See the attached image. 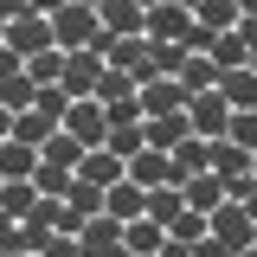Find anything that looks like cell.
Listing matches in <instances>:
<instances>
[{
    "label": "cell",
    "mask_w": 257,
    "mask_h": 257,
    "mask_svg": "<svg viewBox=\"0 0 257 257\" xmlns=\"http://www.w3.org/2000/svg\"><path fill=\"white\" fill-rule=\"evenodd\" d=\"M251 71H257V58H251Z\"/></svg>",
    "instance_id": "f5cc1de1"
},
{
    "label": "cell",
    "mask_w": 257,
    "mask_h": 257,
    "mask_svg": "<svg viewBox=\"0 0 257 257\" xmlns=\"http://www.w3.org/2000/svg\"><path fill=\"white\" fill-rule=\"evenodd\" d=\"M206 231H212V238H219L231 257L257 244V219L244 212V199H225V206H212V212H206Z\"/></svg>",
    "instance_id": "7a4b0ae2"
},
{
    "label": "cell",
    "mask_w": 257,
    "mask_h": 257,
    "mask_svg": "<svg viewBox=\"0 0 257 257\" xmlns=\"http://www.w3.org/2000/svg\"><path fill=\"white\" fill-rule=\"evenodd\" d=\"M180 199H187V212H212V206H225V180L219 174H187Z\"/></svg>",
    "instance_id": "2e32d148"
},
{
    "label": "cell",
    "mask_w": 257,
    "mask_h": 257,
    "mask_svg": "<svg viewBox=\"0 0 257 257\" xmlns=\"http://www.w3.org/2000/svg\"><path fill=\"white\" fill-rule=\"evenodd\" d=\"M32 174H39V148L20 142V135H7L0 142V180H32Z\"/></svg>",
    "instance_id": "7c38bea8"
},
{
    "label": "cell",
    "mask_w": 257,
    "mask_h": 257,
    "mask_svg": "<svg viewBox=\"0 0 257 257\" xmlns=\"http://www.w3.org/2000/svg\"><path fill=\"white\" fill-rule=\"evenodd\" d=\"M128 180H135V187H167V180H174V155H161V148H142V155L128 161Z\"/></svg>",
    "instance_id": "5bb4252c"
},
{
    "label": "cell",
    "mask_w": 257,
    "mask_h": 257,
    "mask_svg": "<svg viewBox=\"0 0 257 257\" xmlns=\"http://www.w3.org/2000/svg\"><path fill=\"white\" fill-rule=\"evenodd\" d=\"M212 39H219L212 26H199V20H187V32H180V52H212Z\"/></svg>",
    "instance_id": "d590c367"
},
{
    "label": "cell",
    "mask_w": 257,
    "mask_h": 257,
    "mask_svg": "<svg viewBox=\"0 0 257 257\" xmlns=\"http://www.w3.org/2000/svg\"><path fill=\"white\" fill-rule=\"evenodd\" d=\"M238 257H257V244H251V251H238Z\"/></svg>",
    "instance_id": "681fc988"
},
{
    "label": "cell",
    "mask_w": 257,
    "mask_h": 257,
    "mask_svg": "<svg viewBox=\"0 0 257 257\" xmlns=\"http://www.w3.org/2000/svg\"><path fill=\"white\" fill-rule=\"evenodd\" d=\"M135 90H142V84H135L128 71H116V64H109V71L96 77V103H128V96H135Z\"/></svg>",
    "instance_id": "484cf974"
},
{
    "label": "cell",
    "mask_w": 257,
    "mask_h": 257,
    "mask_svg": "<svg viewBox=\"0 0 257 257\" xmlns=\"http://www.w3.org/2000/svg\"><path fill=\"white\" fill-rule=\"evenodd\" d=\"M103 71H109V64H103V52H90V45H84V52H64V90H71V103H77V96H96V77H103Z\"/></svg>",
    "instance_id": "5b68a950"
},
{
    "label": "cell",
    "mask_w": 257,
    "mask_h": 257,
    "mask_svg": "<svg viewBox=\"0 0 257 257\" xmlns=\"http://www.w3.org/2000/svg\"><path fill=\"white\" fill-rule=\"evenodd\" d=\"M96 13H103V26H109V32H142V26H148V13H142L135 0H103Z\"/></svg>",
    "instance_id": "603a6c76"
},
{
    "label": "cell",
    "mask_w": 257,
    "mask_h": 257,
    "mask_svg": "<svg viewBox=\"0 0 257 257\" xmlns=\"http://www.w3.org/2000/svg\"><path fill=\"white\" fill-rule=\"evenodd\" d=\"M0 206H7L13 219H26L32 206H39V187H32V180H7V187H0Z\"/></svg>",
    "instance_id": "83f0119b"
},
{
    "label": "cell",
    "mask_w": 257,
    "mask_h": 257,
    "mask_svg": "<svg viewBox=\"0 0 257 257\" xmlns=\"http://www.w3.org/2000/svg\"><path fill=\"white\" fill-rule=\"evenodd\" d=\"M135 7H142V13H148V7H161V0H135Z\"/></svg>",
    "instance_id": "bcb514c9"
},
{
    "label": "cell",
    "mask_w": 257,
    "mask_h": 257,
    "mask_svg": "<svg viewBox=\"0 0 257 257\" xmlns=\"http://www.w3.org/2000/svg\"><path fill=\"white\" fill-rule=\"evenodd\" d=\"M103 212L116 225H135L148 212V187H135V180H116V187H103Z\"/></svg>",
    "instance_id": "9c48e42d"
},
{
    "label": "cell",
    "mask_w": 257,
    "mask_h": 257,
    "mask_svg": "<svg viewBox=\"0 0 257 257\" xmlns=\"http://www.w3.org/2000/svg\"><path fill=\"white\" fill-rule=\"evenodd\" d=\"M58 128H71L84 148H103V142H109V109H103L96 96H77V103L64 109V122H58Z\"/></svg>",
    "instance_id": "3957f363"
},
{
    "label": "cell",
    "mask_w": 257,
    "mask_h": 257,
    "mask_svg": "<svg viewBox=\"0 0 257 257\" xmlns=\"http://www.w3.org/2000/svg\"><path fill=\"white\" fill-rule=\"evenodd\" d=\"M193 20H199V26H212V32H231V26H238V0H199V7H193Z\"/></svg>",
    "instance_id": "d4e9b609"
},
{
    "label": "cell",
    "mask_w": 257,
    "mask_h": 257,
    "mask_svg": "<svg viewBox=\"0 0 257 257\" xmlns=\"http://www.w3.org/2000/svg\"><path fill=\"white\" fill-rule=\"evenodd\" d=\"M96 32H103V13H96V7L64 0L58 13H52V45H58V52H84V45H96Z\"/></svg>",
    "instance_id": "6da1fadb"
},
{
    "label": "cell",
    "mask_w": 257,
    "mask_h": 257,
    "mask_svg": "<svg viewBox=\"0 0 257 257\" xmlns=\"http://www.w3.org/2000/svg\"><path fill=\"white\" fill-rule=\"evenodd\" d=\"M238 39L251 45V58H257V20H238Z\"/></svg>",
    "instance_id": "60d3db41"
},
{
    "label": "cell",
    "mask_w": 257,
    "mask_h": 257,
    "mask_svg": "<svg viewBox=\"0 0 257 257\" xmlns=\"http://www.w3.org/2000/svg\"><path fill=\"white\" fill-rule=\"evenodd\" d=\"M7 52H20V58H39V52H52V20L45 13H20V20H7Z\"/></svg>",
    "instance_id": "277c9868"
},
{
    "label": "cell",
    "mask_w": 257,
    "mask_h": 257,
    "mask_svg": "<svg viewBox=\"0 0 257 257\" xmlns=\"http://www.w3.org/2000/svg\"><path fill=\"white\" fill-rule=\"evenodd\" d=\"M77 251H84V257H128L122 251V225L109 219V212L84 219V225H77Z\"/></svg>",
    "instance_id": "52a82bcc"
},
{
    "label": "cell",
    "mask_w": 257,
    "mask_h": 257,
    "mask_svg": "<svg viewBox=\"0 0 257 257\" xmlns=\"http://www.w3.org/2000/svg\"><path fill=\"white\" fill-rule=\"evenodd\" d=\"M32 109H39V116H52V122H64L71 90H64V84H39V90H32Z\"/></svg>",
    "instance_id": "f1b7e54d"
},
{
    "label": "cell",
    "mask_w": 257,
    "mask_h": 257,
    "mask_svg": "<svg viewBox=\"0 0 257 257\" xmlns=\"http://www.w3.org/2000/svg\"><path fill=\"white\" fill-rule=\"evenodd\" d=\"M225 142H238L244 155H257V109H231V128H225Z\"/></svg>",
    "instance_id": "1f68e13d"
},
{
    "label": "cell",
    "mask_w": 257,
    "mask_h": 257,
    "mask_svg": "<svg viewBox=\"0 0 257 257\" xmlns=\"http://www.w3.org/2000/svg\"><path fill=\"white\" fill-rule=\"evenodd\" d=\"M71 180H77V174H71V167H52V161H39V174H32V187L45 193V199H64Z\"/></svg>",
    "instance_id": "4316f807"
},
{
    "label": "cell",
    "mask_w": 257,
    "mask_h": 257,
    "mask_svg": "<svg viewBox=\"0 0 257 257\" xmlns=\"http://www.w3.org/2000/svg\"><path fill=\"white\" fill-rule=\"evenodd\" d=\"M193 257H231V251H225L219 238H212V231H206V238H199V244H193Z\"/></svg>",
    "instance_id": "f35d334b"
},
{
    "label": "cell",
    "mask_w": 257,
    "mask_h": 257,
    "mask_svg": "<svg viewBox=\"0 0 257 257\" xmlns=\"http://www.w3.org/2000/svg\"><path fill=\"white\" fill-rule=\"evenodd\" d=\"M26 13V0H0V20H20Z\"/></svg>",
    "instance_id": "b9f144b4"
},
{
    "label": "cell",
    "mask_w": 257,
    "mask_h": 257,
    "mask_svg": "<svg viewBox=\"0 0 257 257\" xmlns=\"http://www.w3.org/2000/svg\"><path fill=\"white\" fill-rule=\"evenodd\" d=\"M161 244H167V231H161V225L148 219V212H142L135 225H122V251H128V257H155Z\"/></svg>",
    "instance_id": "ac0fdd59"
},
{
    "label": "cell",
    "mask_w": 257,
    "mask_h": 257,
    "mask_svg": "<svg viewBox=\"0 0 257 257\" xmlns=\"http://www.w3.org/2000/svg\"><path fill=\"white\" fill-rule=\"evenodd\" d=\"M135 96H142V116H187V90H180V77H148Z\"/></svg>",
    "instance_id": "ba28073f"
},
{
    "label": "cell",
    "mask_w": 257,
    "mask_h": 257,
    "mask_svg": "<svg viewBox=\"0 0 257 257\" xmlns=\"http://www.w3.org/2000/svg\"><path fill=\"white\" fill-rule=\"evenodd\" d=\"M77 180H90V187H116V180H128V167L109 148H84V161H77Z\"/></svg>",
    "instance_id": "4fadbf2b"
},
{
    "label": "cell",
    "mask_w": 257,
    "mask_h": 257,
    "mask_svg": "<svg viewBox=\"0 0 257 257\" xmlns=\"http://www.w3.org/2000/svg\"><path fill=\"white\" fill-rule=\"evenodd\" d=\"M32 257H84V251H77V231H52Z\"/></svg>",
    "instance_id": "e575fe53"
},
{
    "label": "cell",
    "mask_w": 257,
    "mask_h": 257,
    "mask_svg": "<svg viewBox=\"0 0 257 257\" xmlns=\"http://www.w3.org/2000/svg\"><path fill=\"white\" fill-rule=\"evenodd\" d=\"M26 7H32V13H45V20H52V13H58L64 0H26Z\"/></svg>",
    "instance_id": "7bdbcfd3"
},
{
    "label": "cell",
    "mask_w": 257,
    "mask_h": 257,
    "mask_svg": "<svg viewBox=\"0 0 257 257\" xmlns=\"http://www.w3.org/2000/svg\"><path fill=\"white\" fill-rule=\"evenodd\" d=\"M219 96L231 103V109H257V71H251V64H244V71H225Z\"/></svg>",
    "instance_id": "ffe728a7"
},
{
    "label": "cell",
    "mask_w": 257,
    "mask_h": 257,
    "mask_svg": "<svg viewBox=\"0 0 257 257\" xmlns=\"http://www.w3.org/2000/svg\"><path fill=\"white\" fill-rule=\"evenodd\" d=\"M251 180H257V155H251Z\"/></svg>",
    "instance_id": "f907efd6"
},
{
    "label": "cell",
    "mask_w": 257,
    "mask_h": 257,
    "mask_svg": "<svg viewBox=\"0 0 257 257\" xmlns=\"http://www.w3.org/2000/svg\"><path fill=\"white\" fill-rule=\"evenodd\" d=\"M167 238H180V244H199V238H206V212H180V219L167 225Z\"/></svg>",
    "instance_id": "836d02e7"
},
{
    "label": "cell",
    "mask_w": 257,
    "mask_h": 257,
    "mask_svg": "<svg viewBox=\"0 0 257 257\" xmlns=\"http://www.w3.org/2000/svg\"><path fill=\"white\" fill-rule=\"evenodd\" d=\"M187 122H193V135L219 142L225 128H231V103H225L219 90H206V96H187Z\"/></svg>",
    "instance_id": "8992f818"
},
{
    "label": "cell",
    "mask_w": 257,
    "mask_h": 257,
    "mask_svg": "<svg viewBox=\"0 0 257 257\" xmlns=\"http://www.w3.org/2000/svg\"><path fill=\"white\" fill-rule=\"evenodd\" d=\"M0 187H7V180H0Z\"/></svg>",
    "instance_id": "db71d44e"
},
{
    "label": "cell",
    "mask_w": 257,
    "mask_h": 257,
    "mask_svg": "<svg viewBox=\"0 0 257 257\" xmlns=\"http://www.w3.org/2000/svg\"><path fill=\"white\" fill-rule=\"evenodd\" d=\"M39 161H52V167H71V174H77V161H84V142H77L71 128H52V135H45V148H39Z\"/></svg>",
    "instance_id": "d6986e66"
},
{
    "label": "cell",
    "mask_w": 257,
    "mask_h": 257,
    "mask_svg": "<svg viewBox=\"0 0 257 257\" xmlns=\"http://www.w3.org/2000/svg\"><path fill=\"white\" fill-rule=\"evenodd\" d=\"M219 64H212V52H187V64H180V90L187 96H206V90H219Z\"/></svg>",
    "instance_id": "9a60e30c"
},
{
    "label": "cell",
    "mask_w": 257,
    "mask_h": 257,
    "mask_svg": "<svg viewBox=\"0 0 257 257\" xmlns=\"http://www.w3.org/2000/svg\"><path fill=\"white\" fill-rule=\"evenodd\" d=\"M52 116H39V109H20V116H13V135H20V142H32V148H45V135H52Z\"/></svg>",
    "instance_id": "f546056e"
},
{
    "label": "cell",
    "mask_w": 257,
    "mask_h": 257,
    "mask_svg": "<svg viewBox=\"0 0 257 257\" xmlns=\"http://www.w3.org/2000/svg\"><path fill=\"white\" fill-rule=\"evenodd\" d=\"M26 77H32V84H58V77H64V52L52 45V52H39V58H26Z\"/></svg>",
    "instance_id": "d6a6232c"
},
{
    "label": "cell",
    "mask_w": 257,
    "mask_h": 257,
    "mask_svg": "<svg viewBox=\"0 0 257 257\" xmlns=\"http://www.w3.org/2000/svg\"><path fill=\"white\" fill-rule=\"evenodd\" d=\"M187 174H212V142L206 135H180V148H174V180H187Z\"/></svg>",
    "instance_id": "e0dca14e"
},
{
    "label": "cell",
    "mask_w": 257,
    "mask_h": 257,
    "mask_svg": "<svg viewBox=\"0 0 257 257\" xmlns=\"http://www.w3.org/2000/svg\"><path fill=\"white\" fill-rule=\"evenodd\" d=\"M212 64H219V71H244V64H251V45L238 39V26L212 39Z\"/></svg>",
    "instance_id": "cb8c5ba5"
},
{
    "label": "cell",
    "mask_w": 257,
    "mask_h": 257,
    "mask_svg": "<svg viewBox=\"0 0 257 257\" xmlns=\"http://www.w3.org/2000/svg\"><path fill=\"white\" fill-rule=\"evenodd\" d=\"M32 90H39V84H32L26 71H20V77H0V103H7L13 116H20V109H32Z\"/></svg>",
    "instance_id": "4dcf8cb0"
},
{
    "label": "cell",
    "mask_w": 257,
    "mask_h": 257,
    "mask_svg": "<svg viewBox=\"0 0 257 257\" xmlns=\"http://www.w3.org/2000/svg\"><path fill=\"white\" fill-rule=\"evenodd\" d=\"M187 20H193L187 7H174V0H161V7H148V26H142V32H148L155 45H180V32H187Z\"/></svg>",
    "instance_id": "30bf717a"
},
{
    "label": "cell",
    "mask_w": 257,
    "mask_h": 257,
    "mask_svg": "<svg viewBox=\"0 0 257 257\" xmlns=\"http://www.w3.org/2000/svg\"><path fill=\"white\" fill-rule=\"evenodd\" d=\"M244 212H251V219H257V187H251V199H244Z\"/></svg>",
    "instance_id": "f6af8a7d"
},
{
    "label": "cell",
    "mask_w": 257,
    "mask_h": 257,
    "mask_svg": "<svg viewBox=\"0 0 257 257\" xmlns=\"http://www.w3.org/2000/svg\"><path fill=\"white\" fill-rule=\"evenodd\" d=\"M155 257H193V244H180V238H167V244H161Z\"/></svg>",
    "instance_id": "ab89813d"
},
{
    "label": "cell",
    "mask_w": 257,
    "mask_h": 257,
    "mask_svg": "<svg viewBox=\"0 0 257 257\" xmlns=\"http://www.w3.org/2000/svg\"><path fill=\"white\" fill-rule=\"evenodd\" d=\"M180 212H187V199H180V180H167V187H155V193H148V219H155L161 231L180 219Z\"/></svg>",
    "instance_id": "44dd1931"
},
{
    "label": "cell",
    "mask_w": 257,
    "mask_h": 257,
    "mask_svg": "<svg viewBox=\"0 0 257 257\" xmlns=\"http://www.w3.org/2000/svg\"><path fill=\"white\" fill-rule=\"evenodd\" d=\"M77 7H103V0H77Z\"/></svg>",
    "instance_id": "c3c4849f"
},
{
    "label": "cell",
    "mask_w": 257,
    "mask_h": 257,
    "mask_svg": "<svg viewBox=\"0 0 257 257\" xmlns=\"http://www.w3.org/2000/svg\"><path fill=\"white\" fill-rule=\"evenodd\" d=\"M180 64H187L180 45H155V77H180Z\"/></svg>",
    "instance_id": "8d00e7d4"
},
{
    "label": "cell",
    "mask_w": 257,
    "mask_h": 257,
    "mask_svg": "<svg viewBox=\"0 0 257 257\" xmlns=\"http://www.w3.org/2000/svg\"><path fill=\"white\" fill-rule=\"evenodd\" d=\"M174 7H187V13H193V7H199V0H174Z\"/></svg>",
    "instance_id": "7dc6e473"
},
{
    "label": "cell",
    "mask_w": 257,
    "mask_h": 257,
    "mask_svg": "<svg viewBox=\"0 0 257 257\" xmlns=\"http://www.w3.org/2000/svg\"><path fill=\"white\" fill-rule=\"evenodd\" d=\"M103 212V187H90V180H71V193H64V225L58 231H77L84 219H96Z\"/></svg>",
    "instance_id": "8fae6325"
},
{
    "label": "cell",
    "mask_w": 257,
    "mask_h": 257,
    "mask_svg": "<svg viewBox=\"0 0 257 257\" xmlns=\"http://www.w3.org/2000/svg\"><path fill=\"white\" fill-rule=\"evenodd\" d=\"M0 257H20V251H0Z\"/></svg>",
    "instance_id": "816d5d0a"
},
{
    "label": "cell",
    "mask_w": 257,
    "mask_h": 257,
    "mask_svg": "<svg viewBox=\"0 0 257 257\" xmlns=\"http://www.w3.org/2000/svg\"><path fill=\"white\" fill-rule=\"evenodd\" d=\"M180 135H193V122H187V116H148V148L174 155V148H180Z\"/></svg>",
    "instance_id": "7402d4cb"
},
{
    "label": "cell",
    "mask_w": 257,
    "mask_h": 257,
    "mask_svg": "<svg viewBox=\"0 0 257 257\" xmlns=\"http://www.w3.org/2000/svg\"><path fill=\"white\" fill-rule=\"evenodd\" d=\"M20 71H26V58H20V52H7V45H0V77H20Z\"/></svg>",
    "instance_id": "74e56055"
},
{
    "label": "cell",
    "mask_w": 257,
    "mask_h": 257,
    "mask_svg": "<svg viewBox=\"0 0 257 257\" xmlns=\"http://www.w3.org/2000/svg\"><path fill=\"white\" fill-rule=\"evenodd\" d=\"M7 135H13V109L0 103V142H7Z\"/></svg>",
    "instance_id": "ee69618b"
}]
</instances>
